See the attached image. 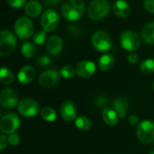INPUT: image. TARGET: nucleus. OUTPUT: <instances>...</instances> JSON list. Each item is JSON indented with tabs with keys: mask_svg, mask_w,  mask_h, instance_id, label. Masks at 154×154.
<instances>
[{
	"mask_svg": "<svg viewBox=\"0 0 154 154\" xmlns=\"http://www.w3.org/2000/svg\"><path fill=\"white\" fill-rule=\"evenodd\" d=\"M85 11L83 0H68L61 7L63 17L69 22H76L81 18Z\"/></svg>",
	"mask_w": 154,
	"mask_h": 154,
	"instance_id": "f257e3e1",
	"label": "nucleus"
},
{
	"mask_svg": "<svg viewBox=\"0 0 154 154\" xmlns=\"http://www.w3.org/2000/svg\"><path fill=\"white\" fill-rule=\"evenodd\" d=\"M110 9L107 0H92L88 6V16L93 21H98L108 15Z\"/></svg>",
	"mask_w": 154,
	"mask_h": 154,
	"instance_id": "f03ea898",
	"label": "nucleus"
},
{
	"mask_svg": "<svg viewBox=\"0 0 154 154\" xmlns=\"http://www.w3.org/2000/svg\"><path fill=\"white\" fill-rule=\"evenodd\" d=\"M93 47L102 52L108 51L112 49L113 42L110 35L105 31H97L93 33L91 38Z\"/></svg>",
	"mask_w": 154,
	"mask_h": 154,
	"instance_id": "7ed1b4c3",
	"label": "nucleus"
},
{
	"mask_svg": "<svg viewBox=\"0 0 154 154\" xmlns=\"http://www.w3.org/2000/svg\"><path fill=\"white\" fill-rule=\"evenodd\" d=\"M14 32L20 39L26 40L33 35L34 25L28 17L22 16L18 18L14 23Z\"/></svg>",
	"mask_w": 154,
	"mask_h": 154,
	"instance_id": "20e7f679",
	"label": "nucleus"
},
{
	"mask_svg": "<svg viewBox=\"0 0 154 154\" xmlns=\"http://www.w3.org/2000/svg\"><path fill=\"white\" fill-rule=\"evenodd\" d=\"M16 46V39L13 32L3 30L0 32V55L2 57L11 54Z\"/></svg>",
	"mask_w": 154,
	"mask_h": 154,
	"instance_id": "39448f33",
	"label": "nucleus"
},
{
	"mask_svg": "<svg viewBox=\"0 0 154 154\" xmlns=\"http://www.w3.org/2000/svg\"><path fill=\"white\" fill-rule=\"evenodd\" d=\"M121 46L129 52H134L141 45L139 35L134 31H125L120 37Z\"/></svg>",
	"mask_w": 154,
	"mask_h": 154,
	"instance_id": "423d86ee",
	"label": "nucleus"
},
{
	"mask_svg": "<svg viewBox=\"0 0 154 154\" xmlns=\"http://www.w3.org/2000/svg\"><path fill=\"white\" fill-rule=\"evenodd\" d=\"M137 137L140 142L149 144L154 141V124L149 120L141 122L137 126Z\"/></svg>",
	"mask_w": 154,
	"mask_h": 154,
	"instance_id": "0eeeda50",
	"label": "nucleus"
},
{
	"mask_svg": "<svg viewBox=\"0 0 154 154\" xmlns=\"http://www.w3.org/2000/svg\"><path fill=\"white\" fill-rule=\"evenodd\" d=\"M60 23V16L53 9H47L42 15L41 25L46 32H53L57 29Z\"/></svg>",
	"mask_w": 154,
	"mask_h": 154,
	"instance_id": "6e6552de",
	"label": "nucleus"
},
{
	"mask_svg": "<svg viewBox=\"0 0 154 154\" xmlns=\"http://www.w3.org/2000/svg\"><path fill=\"white\" fill-rule=\"evenodd\" d=\"M17 109L19 114L23 117L32 118L37 115L39 111V106L35 100L32 98H24L18 103Z\"/></svg>",
	"mask_w": 154,
	"mask_h": 154,
	"instance_id": "1a4fd4ad",
	"label": "nucleus"
},
{
	"mask_svg": "<svg viewBox=\"0 0 154 154\" xmlns=\"http://www.w3.org/2000/svg\"><path fill=\"white\" fill-rule=\"evenodd\" d=\"M20 127V120L14 114L5 115L0 122V129L4 134H11L16 132Z\"/></svg>",
	"mask_w": 154,
	"mask_h": 154,
	"instance_id": "9d476101",
	"label": "nucleus"
},
{
	"mask_svg": "<svg viewBox=\"0 0 154 154\" xmlns=\"http://www.w3.org/2000/svg\"><path fill=\"white\" fill-rule=\"evenodd\" d=\"M18 103V94L12 88L3 89L0 94V104L4 108H14Z\"/></svg>",
	"mask_w": 154,
	"mask_h": 154,
	"instance_id": "9b49d317",
	"label": "nucleus"
},
{
	"mask_svg": "<svg viewBox=\"0 0 154 154\" xmlns=\"http://www.w3.org/2000/svg\"><path fill=\"white\" fill-rule=\"evenodd\" d=\"M60 73L55 69L43 71L39 77V84L44 88H50L55 86L60 80Z\"/></svg>",
	"mask_w": 154,
	"mask_h": 154,
	"instance_id": "f8f14e48",
	"label": "nucleus"
},
{
	"mask_svg": "<svg viewBox=\"0 0 154 154\" xmlns=\"http://www.w3.org/2000/svg\"><path fill=\"white\" fill-rule=\"evenodd\" d=\"M96 64L91 60H82L76 67V73L82 79L92 77L96 72Z\"/></svg>",
	"mask_w": 154,
	"mask_h": 154,
	"instance_id": "ddd939ff",
	"label": "nucleus"
},
{
	"mask_svg": "<svg viewBox=\"0 0 154 154\" xmlns=\"http://www.w3.org/2000/svg\"><path fill=\"white\" fill-rule=\"evenodd\" d=\"M62 47H63V42L61 38L58 35L51 36L46 42L47 52L53 56L59 55L62 51Z\"/></svg>",
	"mask_w": 154,
	"mask_h": 154,
	"instance_id": "4468645a",
	"label": "nucleus"
},
{
	"mask_svg": "<svg viewBox=\"0 0 154 154\" xmlns=\"http://www.w3.org/2000/svg\"><path fill=\"white\" fill-rule=\"evenodd\" d=\"M60 116L63 120L71 122L77 118V108L73 102L65 101L60 106Z\"/></svg>",
	"mask_w": 154,
	"mask_h": 154,
	"instance_id": "2eb2a0df",
	"label": "nucleus"
},
{
	"mask_svg": "<svg viewBox=\"0 0 154 154\" xmlns=\"http://www.w3.org/2000/svg\"><path fill=\"white\" fill-rule=\"evenodd\" d=\"M113 10L115 14L120 18H126L131 14V6L125 0H117L113 5Z\"/></svg>",
	"mask_w": 154,
	"mask_h": 154,
	"instance_id": "dca6fc26",
	"label": "nucleus"
},
{
	"mask_svg": "<svg viewBox=\"0 0 154 154\" xmlns=\"http://www.w3.org/2000/svg\"><path fill=\"white\" fill-rule=\"evenodd\" d=\"M35 77V69L32 66H23L18 72L17 78L20 83L29 84Z\"/></svg>",
	"mask_w": 154,
	"mask_h": 154,
	"instance_id": "f3484780",
	"label": "nucleus"
},
{
	"mask_svg": "<svg viewBox=\"0 0 154 154\" xmlns=\"http://www.w3.org/2000/svg\"><path fill=\"white\" fill-rule=\"evenodd\" d=\"M42 5L35 0H32L25 5L24 12L30 17H37L42 14Z\"/></svg>",
	"mask_w": 154,
	"mask_h": 154,
	"instance_id": "a211bd4d",
	"label": "nucleus"
},
{
	"mask_svg": "<svg viewBox=\"0 0 154 154\" xmlns=\"http://www.w3.org/2000/svg\"><path fill=\"white\" fill-rule=\"evenodd\" d=\"M113 109L117 113L119 118H124L126 116L128 109V102L125 98H117L113 103Z\"/></svg>",
	"mask_w": 154,
	"mask_h": 154,
	"instance_id": "6ab92c4d",
	"label": "nucleus"
},
{
	"mask_svg": "<svg viewBox=\"0 0 154 154\" xmlns=\"http://www.w3.org/2000/svg\"><path fill=\"white\" fill-rule=\"evenodd\" d=\"M115 65V57L110 53L102 55L98 60V68L103 71L110 70Z\"/></svg>",
	"mask_w": 154,
	"mask_h": 154,
	"instance_id": "aec40b11",
	"label": "nucleus"
},
{
	"mask_svg": "<svg viewBox=\"0 0 154 154\" xmlns=\"http://www.w3.org/2000/svg\"><path fill=\"white\" fill-rule=\"evenodd\" d=\"M142 39L148 44H154V22L147 23L143 28Z\"/></svg>",
	"mask_w": 154,
	"mask_h": 154,
	"instance_id": "412c9836",
	"label": "nucleus"
},
{
	"mask_svg": "<svg viewBox=\"0 0 154 154\" xmlns=\"http://www.w3.org/2000/svg\"><path fill=\"white\" fill-rule=\"evenodd\" d=\"M102 116H103L104 122L107 125H110V126L116 125L119 119L117 113L114 109H108V108L104 109V111L102 113Z\"/></svg>",
	"mask_w": 154,
	"mask_h": 154,
	"instance_id": "4be33fe9",
	"label": "nucleus"
},
{
	"mask_svg": "<svg viewBox=\"0 0 154 154\" xmlns=\"http://www.w3.org/2000/svg\"><path fill=\"white\" fill-rule=\"evenodd\" d=\"M21 52L22 54L27 58V59H30V58H32L35 56L36 54V48H35V45L32 43V42H24L22 47H21Z\"/></svg>",
	"mask_w": 154,
	"mask_h": 154,
	"instance_id": "5701e85b",
	"label": "nucleus"
},
{
	"mask_svg": "<svg viewBox=\"0 0 154 154\" xmlns=\"http://www.w3.org/2000/svg\"><path fill=\"white\" fill-rule=\"evenodd\" d=\"M0 80L3 85H10L14 81L13 72L9 69L3 67L0 70Z\"/></svg>",
	"mask_w": 154,
	"mask_h": 154,
	"instance_id": "b1692460",
	"label": "nucleus"
},
{
	"mask_svg": "<svg viewBox=\"0 0 154 154\" xmlns=\"http://www.w3.org/2000/svg\"><path fill=\"white\" fill-rule=\"evenodd\" d=\"M41 116H42V118L43 120H45L47 122H53L56 119L57 114H56V111L52 107L46 106V107L42 109Z\"/></svg>",
	"mask_w": 154,
	"mask_h": 154,
	"instance_id": "393cba45",
	"label": "nucleus"
},
{
	"mask_svg": "<svg viewBox=\"0 0 154 154\" xmlns=\"http://www.w3.org/2000/svg\"><path fill=\"white\" fill-rule=\"evenodd\" d=\"M75 125L81 131H87L91 127V121L86 116H79L75 120Z\"/></svg>",
	"mask_w": 154,
	"mask_h": 154,
	"instance_id": "a878e982",
	"label": "nucleus"
},
{
	"mask_svg": "<svg viewBox=\"0 0 154 154\" xmlns=\"http://www.w3.org/2000/svg\"><path fill=\"white\" fill-rule=\"evenodd\" d=\"M141 71L146 75L152 74L154 72V60L153 59H146L142 61L140 65Z\"/></svg>",
	"mask_w": 154,
	"mask_h": 154,
	"instance_id": "bb28decb",
	"label": "nucleus"
},
{
	"mask_svg": "<svg viewBox=\"0 0 154 154\" xmlns=\"http://www.w3.org/2000/svg\"><path fill=\"white\" fill-rule=\"evenodd\" d=\"M75 73H76V69L72 66H69V65L62 67L60 70V76L63 77L64 79H71L74 77Z\"/></svg>",
	"mask_w": 154,
	"mask_h": 154,
	"instance_id": "cd10ccee",
	"label": "nucleus"
},
{
	"mask_svg": "<svg viewBox=\"0 0 154 154\" xmlns=\"http://www.w3.org/2000/svg\"><path fill=\"white\" fill-rule=\"evenodd\" d=\"M47 38V34L46 32L42 30V31H38L34 35H33V42L37 45H42L45 42Z\"/></svg>",
	"mask_w": 154,
	"mask_h": 154,
	"instance_id": "c85d7f7f",
	"label": "nucleus"
},
{
	"mask_svg": "<svg viewBox=\"0 0 154 154\" xmlns=\"http://www.w3.org/2000/svg\"><path fill=\"white\" fill-rule=\"evenodd\" d=\"M51 63V60L46 55H41L35 60V64L39 67H48Z\"/></svg>",
	"mask_w": 154,
	"mask_h": 154,
	"instance_id": "c756f323",
	"label": "nucleus"
},
{
	"mask_svg": "<svg viewBox=\"0 0 154 154\" xmlns=\"http://www.w3.org/2000/svg\"><path fill=\"white\" fill-rule=\"evenodd\" d=\"M7 4L13 8H21L26 3V0H6Z\"/></svg>",
	"mask_w": 154,
	"mask_h": 154,
	"instance_id": "7c9ffc66",
	"label": "nucleus"
},
{
	"mask_svg": "<svg viewBox=\"0 0 154 154\" xmlns=\"http://www.w3.org/2000/svg\"><path fill=\"white\" fill-rule=\"evenodd\" d=\"M8 143L12 145V146H15L20 143V137L18 134H11L10 136L8 137Z\"/></svg>",
	"mask_w": 154,
	"mask_h": 154,
	"instance_id": "2f4dec72",
	"label": "nucleus"
},
{
	"mask_svg": "<svg viewBox=\"0 0 154 154\" xmlns=\"http://www.w3.org/2000/svg\"><path fill=\"white\" fill-rule=\"evenodd\" d=\"M143 5L148 12L154 14V0H144Z\"/></svg>",
	"mask_w": 154,
	"mask_h": 154,
	"instance_id": "473e14b6",
	"label": "nucleus"
},
{
	"mask_svg": "<svg viewBox=\"0 0 154 154\" xmlns=\"http://www.w3.org/2000/svg\"><path fill=\"white\" fill-rule=\"evenodd\" d=\"M127 60L130 63L132 64H135L138 60H139V55L135 52H130L127 56Z\"/></svg>",
	"mask_w": 154,
	"mask_h": 154,
	"instance_id": "72a5a7b5",
	"label": "nucleus"
},
{
	"mask_svg": "<svg viewBox=\"0 0 154 154\" xmlns=\"http://www.w3.org/2000/svg\"><path fill=\"white\" fill-rule=\"evenodd\" d=\"M128 122L132 125H139V117L136 115H131L128 118Z\"/></svg>",
	"mask_w": 154,
	"mask_h": 154,
	"instance_id": "f704fd0d",
	"label": "nucleus"
},
{
	"mask_svg": "<svg viewBox=\"0 0 154 154\" xmlns=\"http://www.w3.org/2000/svg\"><path fill=\"white\" fill-rule=\"evenodd\" d=\"M7 141H8V139L5 135L2 134L0 136V150L1 151H4L5 149V147L7 145Z\"/></svg>",
	"mask_w": 154,
	"mask_h": 154,
	"instance_id": "c9c22d12",
	"label": "nucleus"
},
{
	"mask_svg": "<svg viewBox=\"0 0 154 154\" xmlns=\"http://www.w3.org/2000/svg\"><path fill=\"white\" fill-rule=\"evenodd\" d=\"M42 1L48 6H55V5H58L61 2V0H42Z\"/></svg>",
	"mask_w": 154,
	"mask_h": 154,
	"instance_id": "e433bc0d",
	"label": "nucleus"
},
{
	"mask_svg": "<svg viewBox=\"0 0 154 154\" xmlns=\"http://www.w3.org/2000/svg\"><path fill=\"white\" fill-rule=\"evenodd\" d=\"M96 103H97V106H99V107H100V106H104L106 105V98L105 97L100 96V97H98L97 98Z\"/></svg>",
	"mask_w": 154,
	"mask_h": 154,
	"instance_id": "4c0bfd02",
	"label": "nucleus"
},
{
	"mask_svg": "<svg viewBox=\"0 0 154 154\" xmlns=\"http://www.w3.org/2000/svg\"><path fill=\"white\" fill-rule=\"evenodd\" d=\"M149 154H154V152H151Z\"/></svg>",
	"mask_w": 154,
	"mask_h": 154,
	"instance_id": "58836bf2",
	"label": "nucleus"
},
{
	"mask_svg": "<svg viewBox=\"0 0 154 154\" xmlns=\"http://www.w3.org/2000/svg\"><path fill=\"white\" fill-rule=\"evenodd\" d=\"M153 89H154V81H153Z\"/></svg>",
	"mask_w": 154,
	"mask_h": 154,
	"instance_id": "ea45409f",
	"label": "nucleus"
}]
</instances>
